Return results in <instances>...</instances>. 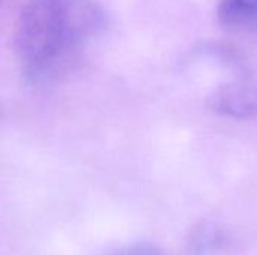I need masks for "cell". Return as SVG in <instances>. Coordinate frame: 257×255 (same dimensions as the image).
I'll return each mask as SVG.
<instances>
[{"mask_svg":"<svg viewBox=\"0 0 257 255\" xmlns=\"http://www.w3.org/2000/svg\"><path fill=\"white\" fill-rule=\"evenodd\" d=\"M211 107L226 116L248 119L257 114V83L238 80L220 86L209 98Z\"/></svg>","mask_w":257,"mask_h":255,"instance_id":"2","label":"cell"},{"mask_svg":"<svg viewBox=\"0 0 257 255\" xmlns=\"http://www.w3.org/2000/svg\"><path fill=\"white\" fill-rule=\"evenodd\" d=\"M220 23L235 32H257V0H221Z\"/></svg>","mask_w":257,"mask_h":255,"instance_id":"3","label":"cell"},{"mask_svg":"<svg viewBox=\"0 0 257 255\" xmlns=\"http://www.w3.org/2000/svg\"><path fill=\"white\" fill-rule=\"evenodd\" d=\"M110 255H163L155 246L148 243H136L130 246H123Z\"/></svg>","mask_w":257,"mask_h":255,"instance_id":"4","label":"cell"},{"mask_svg":"<svg viewBox=\"0 0 257 255\" xmlns=\"http://www.w3.org/2000/svg\"><path fill=\"white\" fill-rule=\"evenodd\" d=\"M104 24L105 14L95 0H30L14 32L24 77L35 84L62 78L78 63Z\"/></svg>","mask_w":257,"mask_h":255,"instance_id":"1","label":"cell"}]
</instances>
